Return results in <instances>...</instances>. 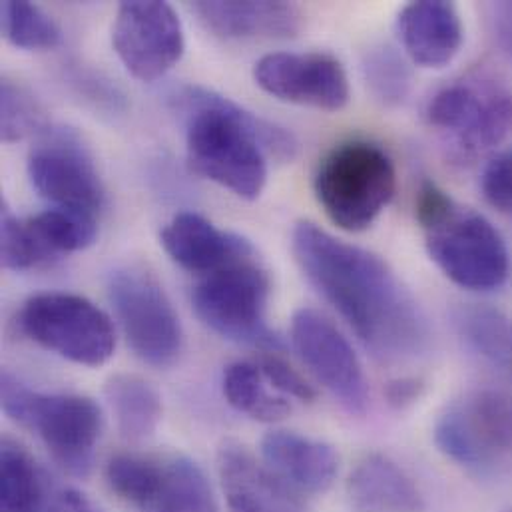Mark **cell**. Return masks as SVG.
<instances>
[{
    "instance_id": "ffe728a7",
    "label": "cell",
    "mask_w": 512,
    "mask_h": 512,
    "mask_svg": "<svg viewBox=\"0 0 512 512\" xmlns=\"http://www.w3.org/2000/svg\"><path fill=\"white\" fill-rule=\"evenodd\" d=\"M160 244L180 267L202 277L240 259L256 256L254 246L232 232H224L200 214L174 216L160 232Z\"/></svg>"
},
{
    "instance_id": "ba28073f",
    "label": "cell",
    "mask_w": 512,
    "mask_h": 512,
    "mask_svg": "<svg viewBox=\"0 0 512 512\" xmlns=\"http://www.w3.org/2000/svg\"><path fill=\"white\" fill-rule=\"evenodd\" d=\"M106 483L138 512H218L210 481L184 455L120 453L106 465Z\"/></svg>"
},
{
    "instance_id": "9a60e30c",
    "label": "cell",
    "mask_w": 512,
    "mask_h": 512,
    "mask_svg": "<svg viewBox=\"0 0 512 512\" xmlns=\"http://www.w3.org/2000/svg\"><path fill=\"white\" fill-rule=\"evenodd\" d=\"M257 86L269 96L325 112L349 104L351 86L341 60L327 52H273L254 66Z\"/></svg>"
},
{
    "instance_id": "f1b7e54d",
    "label": "cell",
    "mask_w": 512,
    "mask_h": 512,
    "mask_svg": "<svg viewBox=\"0 0 512 512\" xmlns=\"http://www.w3.org/2000/svg\"><path fill=\"white\" fill-rule=\"evenodd\" d=\"M48 128L38 98L22 84L4 78L0 84V136L6 144L20 142Z\"/></svg>"
},
{
    "instance_id": "7402d4cb",
    "label": "cell",
    "mask_w": 512,
    "mask_h": 512,
    "mask_svg": "<svg viewBox=\"0 0 512 512\" xmlns=\"http://www.w3.org/2000/svg\"><path fill=\"white\" fill-rule=\"evenodd\" d=\"M347 491L363 512H423L425 507L415 481L381 453H371L357 463Z\"/></svg>"
},
{
    "instance_id": "836d02e7",
    "label": "cell",
    "mask_w": 512,
    "mask_h": 512,
    "mask_svg": "<svg viewBox=\"0 0 512 512\" xmlns=\"http://www.w3.org/2000/svg\"><path fill=\"white\" fill-rule=\"evenodd\" d=\"M491 26L501 50L512 62V2H497L489 6Z\"/></svg>"
},
{
    "instance_id": "ac0fdd59",
    "label": "cell",
    "mask_w": 512,
    "mask_h": 512,
    "mask_svg": "<svg viewBox=\"0 0 512 512\" xmlns=\"http://www.w3.org/2000/svg\"><path fill=\"white\" fill-rule=\"evenodd\" d=\"M202 24L228 40H283L303 30L305 16L283 0H200L192 4Z\"/></svg>"
},
{
    "instance_id": "cb8c5ba5",
    "label": "cell",
    "mask_w": 512,
    "mask_h": 512,
    "mask_svg": "<svg viewBox=\"0 0 512 512\" xmlns=\"http://www.w3.org/2000/svg\"><path fill=\"white\" fill-rule=\"evenodd\" d=\"M104 395L128 441H144L156 433L164 413L162 397L146 379L118 373L106 381Z\"/></svg>"
},
{
    "instance_id": "7a4b0ae2",
    "label": "cell",
    "mask_w": 512,
    "mask_h": 512,
    "mask_svg": "<svg viewBox=\"0 0 512 512\" xmlns=\"http://www.w3.org/2000/svg\"><path fill=\"white\" fill-rule=\"evenodd\" d=\"M186 116L190 168L202 178L254 202L267 184V162H291L299 142L283 126L269 122L228 96L204 86H186L172 96Z\"/></svg>"
},
{
    "instance_id": "52a82bcc",
    "label": "cell",
    "mask_w": 512,
    "mask_h": 512,
    "mask_svg": "<svg viewBox=\"0 0 512 512\" xmlns=\"http://www.w3.org/2000/svg\"><path fill=\"white\" fill-rule=\"evenodd\" d=\"M425 114L459 156L473 158L511 136L512 92L491 76H467L435 92Z\"/></svg>"
},
{
    "instance_id": "6da1fadb",
    "label": "cell",
    "mask_w": 512,
    "mask_h": 512,
    "mask_svg": "<svg viewBox=\"0 0 512 512\" xmlns=\"http://www.w3.org/2000/svg\"><path fill=\"white\" fill-rule=\"evenodd\" d=\"M291 250L311 285L383 361H407L429 345V323L391 265L311 222H299Z\"/></svg>"
},
{
    "instance_id": "83f0119b",
    "label": "cell",
    "mask_w": 512,
    "mask_h": 512,
    "mask_svg": "<svg viewBox=\"0 0 512 512\" xmlns=\"http://www.w3.org/2000/svg\"><path fill=\"white\" fill-rule=\"evenodd\" d=\"M363 76L371 94L385 106L405 102L413 88V72L407 60L391 46H375L365 52Z\"/></svg>"
},
{
    "instance_id": "5b68a950",
    "label": "cell",
    "mask_w": 512,
    "mask_h": 512,
    "mask_svg": "<svg viewBox=\"0 0 512 512\" xmlns=\"http://www.w3.org/2000/svg\"><path fill=\"white\" fill-rule=\"evenodd\" d=\"M313 190L327 218L345 232H365L391 204L397 170L377 144L351 140L335 146L317 166Z\"/></svg>"
},
{
    "instance_id": "277c9868",
    "label": "cell",
    "mask_w": 512,
    "mask_h": 512,
    "mask_svg": "<svg viewBox=\"0 0 512 512\" xmlns=\"http://www.w3.org/2000/svg\"><path fill=\"white\" fill-rule=\"evenodd\" d=\"M0 393L2 409L14 423L34 433L72 475H88L104 425L94 399L74 393H40L10 371L2 373Z\"/></svg>"
},
{
    "instance_id": "4dcf8cb0",
    "label": "cell",
    "mask_w": 512,
    "mask_h": 512,
    "mask_svg": "<svg viewBox=\"0 0 512 512\" xmlns=\"http://www.w3.org/2000/svg\"><path fill=\"white\" fill-rule=\"evenodd\" d=\"M256 363L275 393L283 395L285 399H297L301 403H311L315 399L313 387L285 359L269 353L259 357Z\"/></svg>"
},
{
    "instance_id": "8fae6325",
    "label": "cell",
    "mask_w": 512,
    "mask_h": 512,
    "mask_svg": "<svg viewBox=\"0 0 512 512\" xmlns=\"http://www.w3.org/2000/svg\"><path fill=\"white\" fill-rule=\"evenodd\" d=\"M435 445L467 469H489L512 457V395L477 391L447 407L435 423Z\"/></svg>"
},
{
    "instance_id": "603a6c76",
    "label": "cell",
    "mask_w": 512,
    "mask_h": 512,
    "mask_svg": "<svg viewBox=\"0 0 512 512\" xmlns=\"http://www.w3.org/2000/svg\"><path fill=\"white\" fill-rule=\"evenodd\" d=\"M453 323L463 345L512 385L511 315L493 305L467 303L453 311Z\"/></svg>"
},
{
    "instance_id": "3957f363",
    "label": "cell",
    "mask_w": 512,
    "mask_h": 512,
    "mask_svg": "<svg viewBox=\"0 0 512 512\" xmlns=\"http://www.w3.org/2000/svg\"><path fill=\"white\" fill-rule=\"evenodd\" d=\"M415 216L433 263L455 285L495 291L511 275V254L501 232L481 214L457 204L435 182H423Z\"/></svg>"
},
{
    "instance_id": "d6986e66",
    "label": "cell",
    "mask_w": 512,
    "mask_h": 512,
    "mask_svg": "<svg viewBox=\"0 0 512 512\" xmlns=\"http://www.w3.org/2000/svg\"><path fill=\"white\" fill-rule=\"evenodd\" d=\"M397 34L411 62L423 68H445L463 48L465 24L453 2L419 0L401 8Z\"/></svg>"
},
{
    "instance_id": "484cf974",
    "label": "cell",
    "mask_w": 512,
    "mask_h": 512,
    "mask_svg": "<svg viewBox=\"0 0 512 512\" xmlns=\"http://www.w3.org/2000/svg\"><path fill=\"white\" fill-rule=\"evenodd\" d=\"M26 222L50 256L58 259L64 254L90 248L96 242L100 220L52 208Z\"/></svg>"
},
{
    "instance_id": "44dd1931",
    "label": "cell",
    "mask_w": 512,
    "mask_h": 512,
    "mask_svg": "<svg viewBox=\"0 0 512 512\" xmlns=\"http://www.w3.org/2000/svg\"><path fill=\"white\" fill-rule=\"evenodd\" d=\"M261 459L283 483L307 495L327 493L339 473V455L329 443L293 431L267 433Z\"/></svg>"
},
{
    "instance_id": "9c48e42d",
    "label": "cell",
    "mask_w": 512,
    "mask_h": 512,
    "mask_svg": "<svg viewBox=\"0 0 512 512\" xmlns=\"http://www.w3.org/2000/svg\"><path fill=\"white\" fill-rule=\"evenodd\" d=\"M108 295L132 351L148 365L172 367L184 347L180 317L154 273L124 265L110 273Z\"/></svg>"
},
{
    "instance_id": "8992f818",
    "label": "cell",
    "mask_w": 512,
    "mask_h": 512,
    "mask_svg": "<svg viewBox=\"0 0 512 512\" xmlns=\"http://www.w3.org/2000/svg\"><path fill=\"white\" fill-rule=\"evenodd\" d=\"M20 331L42 349L84 367H100L116 349L112 319L90 299L48 291L32 295L18 315Z\"/></svg>"
},
{
    "instance_id": "f546056e",
    "label": "cell",
    "mask_w": 512,
    "mask_h": 512,
    "mask_svg": "<svg viewBox=\"0 0 512 512\" xmlns=\"http://www.w3.org/2000/svg\"><path fill=\"white\" fill-rule=\"evenodd\" d=\"M0 259L4 269L10 271H28L54 261V257L34 236L28 222L18 220L6 202H2L0 214Z\"/></svg>"
},
{
    "instance_id": "4316f807",
    "label": "cell",
    "mask_w": 512,
    "mask_h": 512,
    "mask_svg": "<svg viewBox=\"0 0 512 512\" xmlns=\"http://www.w3.org/2000/svg\"><path fill=\"white\" fill-rule=\"evenodd\" d=\"M2 34L20 50H50L60 42L56 20L40 6L26 0H6L0 8Z\"/></svg>"
},
{
    "instance_id": "e0dca14e",
    "label": "cell",
    "mask_w": 512,
    "mask_h": 512,
    "mask_svg": "<svg viewBox=\"0 0 512 512\" xmlns=\"http://www.w3.org/2000/svg\"><path fill=\"white\" fill-rule=\"evenodd\" d=\"M218 473L230 512H307L297 491L238 441L220 447Z\"/></svg>"
},
{
    "instance_id": "30bf717a",
    "label": "cell",
    "mask_w": 512,
    "mask_h": 512,
    "mask_svg": "<svg viewBox=\"0 0 512 512\" xmlns=\"http://www.w3.org/2000/svg\"><path fill=\"white\" fill-rule=\"evenodd\" d=\"M269 275L256 256L202 277L192 293L198 317L218 335L261 347H279L267 327Z\"/></svg>"
},
{
    "instance_id": "2e32d148",
    "label": "cell",
    "mask_w": 512,
    "mask_h": 512,
    "mask_svg": "<svg viewBox=\"0 0 512 512\" xmlns=\"http://www.w3.org/2000/svg\"><path fill=\"white\" fill-rule=\"evenodd\" d=\"M2 512H100L74 487L54 479L20 443L0 445Z\"/></svg>"
},
{
    "instance_id": "7c38bea8",
    "label": "cell",
    "mask_w": 512,
    "mask_h": 512,
    "mask_svg": "<svg viewBox=\"0 0 512 512\" xmlns=\"http://www.w3.org/2000/svg\"><path fill=\"white\" fill-rule=\"evenodd\" d=\"M26 170L36 194L56 210L100 220L106 192L88 150L74 132L46 128L28 154Z\"/></svg>"
},
{
    "instance_id": "1f68e13d",
    "label": "cell",
    "mask_w": 512,
    "mask_h": 512,
    "mask_svg": "<svg viewBox=\"0 0 512 512\" xmlns=\"http://www.w3.org/2000/svg\"><path fill=\"white\" fill-rule=\"evenodd\" d=\"M483 194L491 206L512 212V150L493 158L483 172Z\"/></svg>"
},
{
    "instance_id": "d4e9b609",
    "label": "cell",
    "mask_w": 512,
    "mask_h": 512,
    "mask_svg": "<svg viewBox=\"0 0 512 512\" xmlns=\"http://www.w3.org/2000/svg\"><path fill=\"white\" fill-rule=\"evenodd\" d=\"M267 383L256 361H236L224 371L228 403L259 423H275L291 413L287 399Z\"/></svg>"
},
{
    "instance_id": "4fadbf2b",
    "label": "cell",
    "mask_w": 512,
    "mask_h": 512,
    "mask_svg": "<svg viewBox=\"0 0 512 512\" xmlns=\"http://www.w3.org/2000/svg\"><path fill=\"white\" fill-rule=\"evenodd\" d=\"M112 46L134 78L154 82L182 60L186 34L172 4L132 0L118 6L112 26Z\"/></svg>"
},
{
    "instance_id": "5bb4252c",
    "label": "cell",
    "mask_w": 512,
    "mask_h": 512,
    "mask_svg": "<svg viewBox=\"0 0 512 512\" xmlns=\"http://www.w3.org/2000/svg\"><path fill=\"white\" fill-rule=\"evenodd\" d=\"M291 341L315 379L351 415H365L369 385L347 337L323 313L301 307L291 317Z\"/></svg>"
},
{
    "instance_id": "d6a6232c",
    "label": "cell",
    "mask_w": 512,
    "mask_h": 512,
    "mask_svg": "<svg viewBox=\"0 0 512 512\" xmlns=\"http://www.w3.org/2000/svg\"><path fill=\"white\" fill-rule=\"evenodd\" d=\"M423 389H425L423 381H419L415 377H401L387 385L385 397L391 407L405 409V407L413 405L423 395Z\"/></svg>"
}]
</instances>
